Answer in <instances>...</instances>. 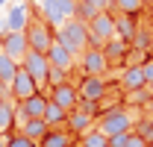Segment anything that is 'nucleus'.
Masks as SVG:
<instances>
[{"label": "nucleus", "mask_w": 153, "mask_h": 147, "mask_svg": "<svg viewBox=\"0 0 153 147\" xmlns=\"http://www.w3.org/2000/svg\"><path fill=\"white\" fill-rule=\"evenodd\" d=\"M135 115H138L135 109L124 106V103H118V106H112V109H103L100 115H97V124H94V127L100 129V132H106V135L130 132V129H133V124H135Z\"/></svg>", "instance_id": "f257e3e1"}, {"label": "nucleus", "mask_w": 153, "mask_h": 147, "mask_svg": "<svg viewBox=\"0 0 153 147\" xmlns=\"http://www.w3.org/2000/svg\"><path fill=\"white\" fill-rule=\"evenodd\" d=\"M56 41H59V44H65V47L79 59V56L85 53V47H88V24L79 21V18L65 21V24L56 30Z\"/></svg>", "instance_id": "f03ea898"}, {"label": "nucleus", "mask_w": 153, "mask_h": 147, "mask_svg": "<svg viewBox=\"0 0 153 147\" xmlns=\"http://www.w3.org/2000/svg\"><path fill=\"white\" fill-rule=\"evenodd\" d=\"M27 41H30V50H38V53H47V47L56 41V30L41 18V15H33V21L27 24Z\"/></svg>", "instance_id": "7ed1b4c3"}, {"label": "nucleus", "mask_w": 153, "mask_h": 147, "mask_svg": "<svg viewBox=\"0 0 153 147\" xmlns=\"http://www.w3.org/2000/svg\"><path fill=\"white\" fill-rule=\"evenodd\" d=\"M38 15L47 21L53 30H59L65 21H71L76 15V0H44L38 6Z\"/></svg>", "instance_id": "20e7f679"}, {"label": "nucleus", "mask_w": 153, "mask_h": 147, "mask_svg": "<svg viewBox=\"0 0 153 147\" xmlns=\"http://www.w3.org/2000/svg\"><path fill=\"white\" fill-rule=\"evenodd\" d=\"M109 38H115V15L103 9L88 21V47H103Z\"/></svg>", "instance_id": "39448f33"}, {"label": "nucleus", "mask_w": 153, "mask_h": 147, "mask_svg": "<svg viewBox=\"0 0 153 147\" xmlns=\"http://www.w3.org/2000/svg\"><path fill=\"white\" fill-rule=\"evenodd\" d=\"M76 91H79V100L100 103V100L109 94V79H106V74H88V76H82V79H79Z\"/></svg>", "instance_id": "423d86ee"}, {"label": "nucleus", "mask_w": 153, "mask_h": 147, "mask_svg": "<svg viewBox=\"0 0 153 147\" xmlns=\"http://www.w3.org/2000/svg\"><path fill=\"white\" fill-rule=\"evenodd\" d=\"M30 21H33L30 3H27V0H18V3L9 6L6 18H3V24H0V33H24Z\"/></svg>", "instance_id": "0eeeda50"}, {"label": "nucleus", "mask_w": 153, "mask_h": 147, "mask_svg": "<svg viewBox=\"0 0 153 147\" xmlns=\"http://www.w3.org/2000/svg\"><path fill=\"white\" fill-rule=\"evenodd\" d=\"M21 68H24V71H27V74L38 82V88H44V85H47V76H50V62H47V53L30 50V53L24 56Z\"/></svg>", "instance_id": "6e6552de"}, {"label": "nucleus", "mask_w": 153, "mask_h": 147, "mask_svg": "<svg viewBox=\"0 0 153 147\" xmlns=\"http://www.w3.org/2000/svg\"><path fill=\"white\" fill-rule=\"evenodd\" d=\"M109 59L103 53V47H85V53L79 56V71L82 76H88V74H109Z\"/></svg>", "instance_id": "1a4fd4ad"}, {"label": "nucleus", "mask_w": 153, "mask_h": 147, "mask_svg": "<svg viewBox=\"0 0 153 147\" xmlns=\"http://www.w3.org/2000/svg\"><path fill=\"white\" fill-rule=\"evenodd\" d=\"M0 50L6 56H12L15 62H24V56L30 53V41H27V33H0Z\"/></svg>", "instance_id": "9d476101"}, {"label": "nucleus", "mask_w": 153, "mask_h": 147, "mask_svg": "<svg viewBox=\"0 0 153 147\" xmlns=\"http://www.w3.org/2000/svg\"><path fill=\"white\" fill-rule=\"evenodd\" d=\"M36 91H41V88H38V82L24 71V68H18V74H15V79H12V85H9V91H6V94H9L15 103H21V100L33 97Z\"/></svg>", "instance_id": "9b49d317"}, {"label": "nucleus", "mask_w": 153, "mask_h": 147, "mask_svg": "<svg viewBox=\"0 0 153 147\" xmlns=\"http://www.w3.org/2000/svg\"><path fill=\"white\" fill-rule=\"evenodd\" d=\"M53 103H59L65 112H74L79 106V91H76V85H71L68 79L65 82H59V85H50V94H47Z\"/></svg>", "instance_id": "f8f14e48"}, {"label": "nucleus", "mask_w": 153, "mask_h": 147, "mask_svg": "<svg viewBox=\"0 0 153 147\" xmlns=\"http://www.w3.org/2000/svg\"><path fill=\"white\" fill-rule=\"evenodd\" d=\"M97 124V115H91V112H85L82 106H76L74 112H68V121H65V129L71 132V135H82V132H88V129Z\"/></svg>", "instance_id": "ddd939ff"}, {"label": "nucleus", "mask_w": 153, "mask_h": 147, "mask_svg": "<svg viewBox=\"0 0 153 147\" xmlns=\"http://www.w3.org/2000/svg\"><path fill=\"white\" fill-rule=\"evenodd\" d=\"M47 62L53 65V68H59V71H65V74H71L74 71V65H76V56L65 47V44H59V41H53L50 47H47Z\"/></svg>", "instance_id": "4468645a"}, {"label": "nucleus", "mask_w": 153, "mask_h": 147, "mask_svg": "<svg viewBox=\"0 0 153 147\" xmlns=\"http://www.w3.org/2000/svg\"><path fill=\"white\" fill-rule=\"evenodd\" d=\"M103 53H106V59H109L112 68H124V62L130 59V44L115 36V38H109V41L103 44Z\"/></svg>", "instance_id": "2eb2a0df"}, {"label": "nucleus", "mask_w": 153, "mask_h": 147, "mask_svg": "<svg viewBox=\"0 0 153 147\" xmlns=\"http://www.w3.org/2000/svg\"><path fill=\"white\" fill-rule=\"evenodd\" d=\"M147 79H144V71L141 65H124L121 68V88L124 91H135V88H144Z\"/></svg>", "instance_id": "dca6fc26"}, {"label": "nucleus", "mask_w": 153, "mask_h": 147, "mask_svg": "<svg viewBox=\"0 0 153 147\" xmlns=\"http://www.w3.org/2000/svg\"><path fill=\"white\" fill-rule=\"evenodd\" d=\"M76 135H71L65 127H50L44 132V138L38 141V147H71Z\"/></svg>", "instance_id": "f3484780"}, {"label": "nucleus", "mask_w": 153, "mask_h": 147, "mask_svg": "<svg viewBox=\"0 0 153 147\" xmlns=\"http://www.w3.org/2000/svg\"><path fill=\"white\" fill-rule=\"evenodd\" d=\"M135 15H118V18H115V36L121 38V41H127V44H130V47H133V38H135V30H138V27H135Z\"/></svg>", "instance_id": "a211bd4d"}, {"label": "nucleus", "mask_w": 153, "mask_h": 147, "mask_svg": "<svg viewBox=\"0 0 153 147\" xmlns=\"http://www.w3.org/2000/svg\"><path fill=\"white\" fill-rule=\"evenodd\" d=\"M18 68H21V65L12 59V56H6L3 50H0V88H3V91H9V85H12Z\"/></svg>", "instance_id": "6ab92c4d"}, {"label": "nucleus", "mask_w": 153, "mask_h": 147, "mask_svg": "<svg viewBox=\"0 0 153 147\" xmlns=\"http://www.w3.org/2000/svg\"><path fill=\"white\" fill-rule=\"evenodd\" d=\"M18 129L27 135V138H33V141H41V138H44V132L50 129V124H47L44 118H27V121H24Z\"/></svg>", "instance_id": "aec40b11"}, {"label": "nucleus", "mask_w": 153, "mask_h": 147, "mask_svg": "<svg viewBox=\"0 0 153 147\" xmlns=\"http://www.w3.org/2000/svg\"><path fill=\"white\" fill-rule=\"evenodd\" d=\"M121 91H124V88H121ZM147 103H150V91H147V85H144V88H135V91H124V106H130V109L141 112Z\"/></svg>", "instance_id": "412c9836"}, {"label": "nucleus", "mask_w": 153, "mask_h": 147, "mask_svg": "<svg viewBox=\"0 0 153 147\" xmlns=\"http://www.w3.org/2000/svg\"><path fill=\"white\" fill-rule=\"evenodd\" d=\"M133 132H135V135H141V138L153 147V118H150V115L138 112V115H135V124H133Z\"/></svg>", "instance_id": "4be33fe9"}, {"label": "nucleus", "mask_w": 153, "mask_h": 147, "mask_svg": "<svg viewBox=\"0 0 153 147\" xmlns=\"http://www.w3.org/2000/svg\"><path fill=\"white\" fill-rule=\"evenodd\" d=\"M12 124H15V100L6 94L3 103H0V132H9Z\"/></svg>", "instance_id": "5701e85b"}, {"label": "nucleus", "mask_w": 153, "mask_h": 147, "mask_svg": "<svg viewBox=\"0 0 153 147\" xmlns=\"http://www.w3.org/2000/svg\"><path fill=\"white\" fill-rule=\"evenodd\" d=\"M79 147H109V135L100 132L97 127H91L88 132L79 135Z\"/></svg>", "instance_id": "b1692460"}, {"label": "nucleus", "mask_w": 153, "mask_h": 147, "mask_svg": "<svg viewBox=\"0 0 153 147\" xmlns=\"http://www.w3.org/2000/svg\"><path fill=\"white\" fill-rule=\"evenodd\" d=\"M44 121L50 124V127H65V121H68V112L62 109L59 103H47V112H44Z\"/></svg>", "instance_id": "393cba45"}, {"label": "nucleus", "mask_w": 153, "mask_h": 147, "mask_svg": "<svg viewBox=\"0 0 153 147\" xmlns=\"http://www.w3.org/2000/svg\"><path fill=\"white\" fill-rule=\"evenodd\" d=\"M144 0H112V9L118 15H138Z\"/></svg>", "instance_id": "a878e982"}, {"label": "nucleus", "mask_w": 153, "mask_h": 147, "mask_svg": "<svg viewBox=\"0 0 153 147\" xmlns=\"http://www.w3.org/2000/svg\"><path fill=\"white\" fill-rule=\"evenodd\" d=\"M6 147H38V141L27 138L21 129H9L6 132Z\"/></svg>", "instance_id": "bb28decb"}, {"label": "nucleus", "mask_w": 153, "mask_h": 147, "mask_svg": "<svg viewBox=\"0 0 153 147\" xmlns=\"http://www.w3.org/2000/svg\"><path fill=\"white\" fill-rule=\"evenodd\" d=\"M97 12H103V9H97L94 3H88V0H76V15H74V18H79V21H85V24H88Z\"/></svg>", "instance_id": "cd10ccee"}, {"label": "nucleus", "mask_w": 153, "mask_h": 147, "mask_svg": "<svg viewBox=\"0 0 153 147\" xmlns=\"http://www.w3.org/2000/svg\"><path fill=\"white\" fill-rule=\"evenodd\" d=\"M150 44H153V33H150V30H144V27L135 30V38H133L135 50H147V53H150Z\"/></svg>", "instance_id": "c85d7f7f"}, {"label": "nucleus", "mask_w": 153, "mask_h": 147, "mask_svg": "<svg viewBox=\"0 0 153 147\" xmlns=\"http://www.w3.org/2000/svg\"><path fill=\"white\" fill-rule=\"evenodd\" d=\"M127 138H130V132H118V135H109V147H127Z\"/></svg>", "instance_id": "c756f323"}, {"label": "nucleus", "mask_w": 153, "mask_h": 147, "mask_svg": "<svg viewBox=\"0 0 153 147\" xmlns=\"http://www.w3.org/2000/svg\"><path fill=\"white\" fill-rule=\"evenodd\" d=\"M141 71H144V79H147V85L153 82V56H147L144 62H141Z\"/></svg>", "instance_id": "7c9ffc66"}, {"label": "nucleus", "mask_w": 153, "mask_h": 147, "mask_svg": "<svg viewBox=\"0 0 153 147\" xmlns=\"http://www.w3.org/2000/svg\"><path fill=\"white\" fill-rule=\"evenodd\" d=\"M127 147H150V144H147V141H144L141 135H135L133 129H130V138H127Z\"/></svg>", "instance_id": "2f4dec72"}, {"label": "nucleus", "mask_w": 153, "mask_h": 147, "mask_svg": "<svg viewBox=\"0 0 153 147\" xmlns=\"http://www.w3.org/2000/svg\"><path fill=\"white\" fill-rule=\"evenodd\" d=\"M88 3H94L97 9H112V0H88Z\"/></svg>", "instance_id": "473e14b6"}, {"label": "nucleus", "mask_w": 153, "mask_h": 147, "mask_svg": "<svg viewBox=\"0 0 153 147\" xmlns=\"http://www.w3.org/2000/svg\"><path fill=\"white\" fill-rule=\"evenodd\" d=\"M27 3H30V6H36V9H38V6H41L44 0H27Z\"/></svg>", "instance_id": "72a5a7b5"}, {"label": "nucleus", "mask_w": 153, "mask_h": 147, "mask_svg": "<svg viewBox=\"0 0 153 147\" xmlns=\"http://www.w3.org/2000/svg\"><path fill=\"white\" fill-rule=\"evenodd\" d=\"M0 147H6V132H0Z\"/></svg>", "instance_id": "f704fd0d"}, {"label": "nucleus", "mask_w": 153, "mask_h": 147, "mask_svg": "<svg viewBox=\"0 0 153 147\" xmlns=\"http://www.w3.org/2000/svg\"><path fill=\"white\" fill-rule=\"evenodd\" d=\"M3 97H6V91H3V88H0V103H3Z\"/></svg>", "instance_id": "c9c22d12"}, {"label": "nucleus", "mask_w": 153, "mask_h": 147, "mask_svg": "<svg viewBox=\"0 0 153 147\" xmlns=\"http://www.w3.org/2000/svg\"><path fill=\"white\" fill-rule=\"evenodd\" d=\"M147 91H150V97H153V82H150V85H147Z\"/></svg>", "instance_id": "e433bc0d"}, {"label": "nucleus", "mask_w": 153, "mask_h": 147, "mask_svg": "<svg viewBox=\"0 0 153 147\" xmlns=\"http://www.w3.org/2000/svg\"><path fill=\"white\" fill-rule=\"evenodd\" d=\"M6 3H9V0H0V6H6Z\"/></svg>", "instance_id": "4c0bfd02"}, {"label": "nucleus", "mask_w": 153, "mask_h": 147, "mask_svg": "<svg viewBox=\"0 0 153 147\" xmlns=\"http://www.w3.org/2000/svg\"><path fill=\"white\" fill-rule=\"evenodd\" d=\"M150 56H153V44H150Z\"/></svg>", "instance_id": "58836bf2"}, {"label": "nucleus", "mask_w": 153, "mask_h": 147, "mask_svg": "<svg viewBox=\"0 0 153 147\" xmlns=\"http://www.w3.org/2000/svg\"><path fill=\"white\" fill-rule=\"evenodd\" d=\"M144 3H153V0H144Z\"/></svg>", "instance_id": "ea45409f"}]
</instances>
